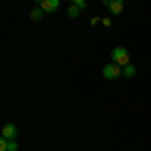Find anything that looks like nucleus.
Returning <instances> with one entry per match:
<instances>
[{"label":"nucleus","instance_id":"1","mask_svg":"<svg viewBox=\"0 0 151 151\" xmlns=\"http://www.w3.org/2000/svg\"><path fill=\"white\" fill-rule=\"evenodd\" d=\"M111 58H113V63L115 65H119V67H127L129 65V52H127V48H123V47H117L111 50Z\"/></svg>","mask_w":151,"mask_h":151},{"label":"nucleus","instance_id":"2","mask_svg":"<svg viewBox=\"0 0 151 151\" xmlns=\"http://www.w3.org/2000/svg\"><path fill=\"white\" fill-rule=\"evenodd\" d=\"M121 75H123V69H121L119 65H115V63L105 65V67H103V77H105V79H109V81H115V79H119Z\"/></svg>","mask_w":151,"mask_h":151},{"label":"nucleus","instance_id":"3","mask_svg":"<svg viewBox=\"0 0 151 151\" xmlns=\"http://www.w3.org/2000/svg\"><path fill=\"white\" fill-rule=\"evenodd\" d=\"M103 4L113 12V14H121L123 8H125V2H123V0H105Z\"/></svg>","mask_w":151,"mask_h":151},{"label":"nucleus","instance_id":"4","mask_svg":"<svg viewBox=\"0 0 151 151\" xmlns=\"http://www.w3.org/2000/svg\"><path fill=\"white\" fill-rule=\"evenodd\" d=\"M60 6V0H40V4H38V8L42 12H55Z\"/></svg>","mask_w":151,"mask_h":151},{"label":"nucleus","instance_id":"5","mask_svg":"<svg viewBox=\"0 0 151 151\" xmlns=\"http://www.w3.org/2000/svg\"><path fill=\"white\" fill-rule=\"evenodd\" d=\"M16 133H18V129H16L14 123H6V125L2 127V137H4V139H8V141H14Z\"/></svg>","mask_w":151,"mask_h":151},{"label":"nucleus","instance_id":"6","mask_svg":"<svg viewBox=\"0 0 151 151\" xmlns=\"http://www.w3.org/2000/svg\"><path fill=\"white\" fill-rule=\"evenodd\" d=\"M123 75H125V79H133V77H135V67H133V65H127V67L123 69Z\"/></svg>","mask_w":151,"mask_h":151},{"label":"nucleus","instance_id":"7","mask_svg":"<svg viewBox=\"0 0 151 151\" xmlns=\"http://www.w3.org/2000/svg\"><path fill=\"white\" fill-rule=\"evenodd\" d=\"M42 16H45V12L40 10V8H35V10L30 12V18H32V20H35V22H38V20H40V18H42Z\"/></svg>","mask_w":151,"mask_h":151},{"label":"nucleus","instance_id":"8","mask_svg":"<svg viewBox=\"0 0 151 151\" xmlns=\"http://www.w3.org/2000/svg\"><path fill=\"white\" fill-rule=\"evenodd\" d=\"M67 14H69L70 18H77V16L81 14V10H79V8H77L75 4H70V6H69V10H67Z\"/></svg>","mask_w":151,"mask_h":151},{"label":"nucleus","instance_id":"9","mask_svg":"<svg viewBox=\"0 0 151 151\" xmlns=\"http://www.w3.org/2000/svg\"><path fill=\"white\" fill-rule=\"evenodd\" d=\"M75 6H77L79 10H85V8H87V2H85V0H75Z\"/></svg>","mask_w":151,"mask_h":151},{"label":"nucleus","instance_id":"10","mask_svg":"<svg viewBox=\"0 0 151 151\" xmlns=\"http://www.w3.org/2000/svg\"><path fill=\"white\" fill-rule=\"evenodd\" d=\"M0 151H8V139H0Z\"/></svg>","mask_w":151,"mask_h":151},{"label":"nucleus","instance_id":"11","mask_svg":"<svg viewBox=\"0 0 151 151\" xmlns=\"http://www.w3.org/2000/svg\"><path fill=\"white\" fill-rule=\"evenodd\" d=\"M8 151H18V143L16 141H8Z\"/></svg>","mask_w":151,"mask_h":151},{"label":"nucleus","instance_id":"12","mask_svg":"<svg viewBox=\"0 0 151 151\" xmlns=\"http://www.w3.org/2000/svg\"><path fill=\"white\" fill-rule=\"evenodd\" d=\"M101 22H103L105 26H111V18H103V20H101Z\"/></svg>","mask_w":151,"mask_h":151}]
</instances>
